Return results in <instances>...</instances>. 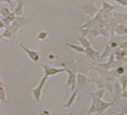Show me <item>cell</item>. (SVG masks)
<instances>
[{
    "label": "cell",
    "mask_w": 127,
    "mask_h": 115,
    "mask_svg": "<svg viewBox=\"0 0 127 115\" xmlns=\"http://www.w3.org/2000/svg\"><path fill=\"white\" fill-rule=\"evenodd\" d=\"M83 10L85 12V14L88 15L90 17L96 16V15L98 14V12H99V9H98L96 5L93 3V2H90V3H87V4H84Z\"/></svg>",
    "instance_id": "obj_7"
},
{
    "label": "cell",
    "mask_w": 127,
    "mask_h": 115,
    "mask_svg": "<svg viewBox=\"0 0 127 115\" xmlns=\"http://www.w3.org/2000/svg\"><path fill=\"white\" fill-rule=\"evenodd\" d=\"M47 37H49V32H47V31L41 30V31H39V32L37 33V39L38 40H45Z\"/></svg>",
    "instance_id": "obj_26"
},
{
    "label": "cell",
    "mask_w": 127,
    "mask_h": 115,
    "mask_svg": "<svg viewBox=\"0 0 127 115\" xmlns=\"http://www.w3.org/2000/svg\"><path fill=\"white\" fill-rule=\"evenodd\" d=\"M122 97L127 99V90H125V91H123V92H122Z\"/></svg>",
    "instance_id": "obj_34"
},
{
    "label": "cell",
    "mask_w": 127,
    "mask_h": 115,
    "mask_svg": "<svg viewBox=\"0 0 127 115\" xmlns=\"http://www.w3.org/2000/svg\"><path fill=\"white\" fill-rule=\"evenodd\" d=\"M31 22L30 18H27L25 16H16V20H15L13 23H12L11 26H13L15 28H17V29H20V28L26 26Z\"/></svg>",
    "instance_id": "obj_8"
},
{
    "label": "cell",
    "mask_w": 127,
    "mask_h": 115,
    "mask_svg": "<svg viewBox=\"0 0 127 115\" xmlns=\"http://www.w3.org/2000/svg\"><path fill=\"white\" fill-rule=\"evenodd\" d=\"M78 96H79V89L77 88V89H75V90L70 95V97H69V99L67 100V102L63 104V107H64V108H67V109H68V108H71L72 104H73V102L75 101V99L78 98Z\"/></svg>",
    "instance_id": "obj_13"
},
{
    "label": "cell",
    "mask_w": 127,
    "mask_h": 115,
    "mask_svg": "<svg viewBox=\"0 0 127 115\" xmlns=\"http://www.w3.org/2000/svg\"><path fill=\"white\" fill-rule=\"evenodd\" d=\"M115 104V102L112 101V102H107V101H103L101 100L100 103H99V109H98V114H103L104 111L107 110V109H109L110 107H112V105Z\"/></svg>",
    "instance_id": "obj_16"
},
{
    "label": "cell",
    "mask_w": 127,
    "mask_h": 115,
    "mask_svg": "<svg viewBox=\"0 0 127 115\" xmlns=\"http://www.w3.org/2000/svg\"><path fill=\"white\" fill-rule=\"evenodd\" d=\"M115 32L117 34H120V36H122V34H127V28L125 27L124 24H119L115 28Z\"/></svg>",
    "instance_id": "obj_20"
},
{
    "label": "cell",
    "mask_w": 127,
    "mask_h": 115,
    "mask_svg": "<svg viewBox=\"0 0 127 115\" xmlns=\"http://www.w3.org/2000/svg\"><path fill=\"white\" fill-rule=\"evenodd\" d=\"M58 65L62 67V68H68L70 69L71 71H73L74 73H77L79 71V67H78V62H77V59H75L74 56H70L69 58H67L64 62L62 63H58Z\"/></svg>",
    "instance_id": "obj_4"
},
{
    "label": "cell",
    "mask_w": 127,
    "mask_h": 115,
    "mask_svg": "<svg viewBox=\"0 0 127 115\" xmlns=\"http://www.w3.org/2000/svg\"><path fill=\"white\" fill-rule=\"evenodd\" d=\"M69 115H73V113H69Z\"/></svg>",
    "instance_id": "obj_40"
},
{
    "label": "cell",
    "mask_w": 127,
    "mask_h": 115,
    "mask_svg": "<svg viewBox=\"0 0 127 115\" xmlns=\"http://www.w3.org/2000/svg\"><path fill=\"white\" fill-rule=\"evenodd\" d=\"M41 68H43L44 70V76L49 78V76H53L55 74H59V73H63V72H66V68H57V67H52V66H49V65H40Z\"/></svg>",
    "instance_id": "obj_3"
},
{
    "label": "cell",
    "mask_w": 127,
    "mask_h": 115,
    "mask_svg": "<svg viewBox=\"0 0 127 115\" xmlns=\"http://www.w3.org/2000/svg\"><path fill=\"white\" fill-rule=\"evenodd\" d=\"M101 3H102V9L103 10H106V11H108V12H112L113 10H115V9L117 8L116 5H112V4L108 3L107 1H102Z\"/></svg>",
    "instance_id": "obj_23"
},
{
    "label": "cell",
    "mask_w": 127,
    "mask_h": 115,
    "mask_svg": "<svg viewBox=\"0 0 127 115\" xmlns=\"http://www.w3.org/2000/svg\"><path fill=\"white\" fill-rule=\"evenodd\" d=\"M114 84V102L115 103H120V98L122 97V92H123V89H122V86H121L120 84V82H114L113 83Z\"/></svg>",
    "instance_id": "obj_10"
},
{
    "label": "cell",
    "mask_w": 127,
    "mask_h": 115,
    "mask_svg": "<svg viewBox=\"0 0 127 115\" xmlns=\"http://www.w3.org/2000/svg\"><path fill=\"white\" fill-rule=\"evenodd\" d=\"M8 26H7V25H5V23H4V22L3 21H2V20H0V29H3V28H7Z\"/></svg>",
    "instance_id": "obj_31"
},
{
    "label": "cell",
    "mask_w": 127,
    "mask_h": 115,
    "mask_svg": "<svg viewBox=\"0 0 127 115\" xmlns=\"http://www.w3.org/2000/svg\"><path fill=\"white\" fill-rule=\"evenodd\" d=\"M113 18L117 22V24H124L126 22L124 13H114L113 14Z\"/></svg>",
    "instance_id": "obj_21"
},
{
    "label": "cell",
    "mask_w": 127,
    "mask_h": 115,
    "mask_svg": "<svg viewBox=\"0 0 127 115\" xmlns=\"http://www.w3.org/2000/svg\"><path fill=\"white\" fill-rule=\"evenodd\" d=\"M0 99H1V102L4 104H11V102L7 99V91H5V88H4V84H3V81L1 80V83H0Z\"/></svg>",
    "instance_id": "obj_12"
},
{
    "label": "cell",
    "mask_w": 127,
    "mask_h": 115,
    "mask_svg": "<svg viewBox=\"0 0 127 115\" xmlns=\"http://www.w3.org/2000/svg\"><path fill=\"white\" fill-rule=\"evenodd\" d=\"M114 115H125V113H124V111H122V112H117Z\"/></svg>",
    "instance_id": "obj_35"
},
{
    "label": "cell",
    "mask_w": 127,
    "mask_h": 115,
    "mask_svg": "<svg viewBox=\"0 0 127 115\" xmlns=\"http://www.w3.org/2000/svg\"><path fill=\"white\" fill-rule=\"evenodd\" d=\"M90 82H91V79H88L86 74H83V73H78L77 74V84L79 87L86 85Z\"/></svg>",
    "instance_id": "obj_11"
},
{
    "label": "cell",
    "mask_w": 127,
    "mask_h": 115,
    "mask_svg": "<svg viewBox=\"0 0 127 115\" xmlns=\"http://www.w3.org/2000/svg\"><path fill=\"white\" fill-rule=\"evenodd\" d=\"M101 115H104V113H103V114H101Z\"/></svg>",
    "instance_id": "obj_42"
},
{
    "label": "cell",
    "mask_w": 127,
    "mask_h": 115,
    "mask_svg": "<svg viewBox=\"0 0 127 115\" xmlns=\"http://www.w3.org/2000/svg\"><path fill=\"white\" fill-rule=\"evenodd\" d=\"M46 81H47V78L46 76H43V78L41 79V81L39 82V84L34 88L31 89V94H32V97L36 102H40L41 96H42V90H43V87L46 84Z\"/></svg>",
    "instance_id": "obj_2"
},
{
    "label": "cell",
    "mask_w": 127,
    "mask_h": 115,
    "mask_svg": "<svg viewBox=\"0 0 127 115\" xmlns=\"http://www.w3.org/2000/svg\"><path fill=\"white\" fill-rule=\"evenodd\" d=\"M66 45L68 47H71L72 50L77 51L78 53H85V49L82 45H75V44H72V43H66Z\"/></svg>",
    "instance_id": "obj_22"
},
{
    "label": "cell",
    "mask_w": 127,
    "mask_h": 115,
    "mask_svg": "<svg viewBox=\"0 0 127 115\" xmlns=\"http://www.w3.org/2000/svg\"><path fill=\"white\" fill-rule=\"evenodd\" d=\"M109 44H110V46L112 47V49H116V47H120V44L117 43L116 41H114L113 39L110 41V43H109Z\"/></svg>",
    "instance_id": "obj_29"
},
{
    "label": "cell",
    "mask_w": 127,
    "mask_h": 115,
    "mask_svg": "<svg viewBox=\"0 0 127 115\" xmlns=\"http://www.w3.org/2000/svg\"><path fill=\"white\" fill-rule=\"evenodd\" d=\"M124 15H125V21L127 22V12H126V13H124Z\"/></svg>",
    "instance_id": "obj_37"
},
{
    "label": "cell",
    "mask_w": 127,
    "mask_h": 115,
    "mask_svg": "<svg viewBox=\"0 0 127 115\" xmlns=\"http://www.w3.org/2000/svg\"><path fill=\"white\" fill-rule=\"evenodd\" d=\"M1 38L2 39H4V40H13V39H16V36L14 34V32L12 31V29L10 28V26L7 27L5 29L2 31V33H1Z\"/></svg>",
    "instance_id": "obj_15"
},
{
    "label": "cell",
    "mask_w": 127,
    "mask_h": 115,
    "mask_svg": "<svg viewBox=\"0 0 127 115\" xmlns=\"http://www.w3.org/2000/svg\"><path fill=\"white\" fill-rule=\"evenodd\" d=\"M119 82H120L121 86H122V89H123V91H125L126 89H127V75H126V74L122 75V76H121V78H120Z\"/></svg>",
    "instance_id": "obj_24"
},
{
    "label": "cell",
    "mask_w": 127,
    "mask_h": 115,
    "mask_svg": "<svg viewBox=\"0 0 127 115\" xmlns=\"http://www.w3.org/2000/svg\"><path fill=\"white\" fill-rule=\"evenodd\" d=\"M114 1L121 5H123V7H127V0H114Z\"/></svg>",
    "instance_id": "obj_30"
},
{
    "label": "cell",
    "mask_w": 127,
    "mask_h": 115,
    "mask_svg": "<svg viewBox=\"0 0 127 115\" xmlns=\"http://www.w3.org/2000/svg\"><path fill=\"white\" fill-rule=\"evenodd\" d=\"M85 57H87V58H91L93 60H99L101 54L98 52V51L94 50L93 47H88V49H85Z\"/></svg>",
    "instance_id": "obj_9"
},
{
    "label": "cell",
    "mask_w": 127,
    "mask_h": 115,
    "mask_svg": "<svg viewBox=\"0 0 127 115\" xmlns=\"http://www.w3.org/2000/svg\"><path fill=\"white\" fill-rule=\"evenodd\" d=\"M39 115H46V114H45V113H44V112H43V111H42V112H41V113H40V114H39Z\"/></svg>",
    "instance_id": "obj_38"
},
{
    "label": "cell",
    "mask_w": 127,
    "mask_h": 115,
    "mask_svg": "<svg viewBox=\"0 0 127 115\" xmlns=\"http://www.w3.org/2000/svg\"><path fill=\"white\" fill-rule=\"evenodd\" d=\"M77 39L80 41L81 45L83 46L84 49H88V47H91V41H88L85 37H83V36H79Z\"/></svg>",
    "instance_id": "obj_18"
},
{
    "label": "cell",
    "mask_w": 127,
    "mask_h": 115,
    "mask_svg": "<svg viewBox=\"0 0 127 115\" xmlns=\"http://www.w3.org/2000/svg\"><path fill=\"white\" fill-rule=\"evenodd\" d=\"M90 96L92 97V104L87 110V115H92L93 113H98V109H99V103L101 101V99L97 98L96 96H94L93 94L90 92Z\"/></svg>",
    "instance_id": "obj_6"
},
{
    "label": "cell",
    "mask_w": 127,
    "mask_h": 115,
    "mask_svg": "<svg viewBox=\"0 0 127 115\" xmlns=\"http://www.w3.org/2000/svg\"><path fill=\"white\" fill-rule=\"evenodd\" d=\"M75 59H77L78 62V67H79V72L83 73V74H87V72L90 70L94 69V65L95 63H90L86 60V58L83 56H75Z\"/></svg>",
    "instance_id": "obj_1"
},
{
    "label": "cell",
    "mask_w": 127,
    "mask_h": 115,
    "mask_svg": "<svg viewBox=\"0 0 127 115\" xmlns=\"http://www.w3.org/2000/svg\"><path fill=\"white\" fill-rule=\"evenodd\" d=\"M28 2V0H22L21 2H18L17 5L14 8V13L16 14V16H24V5Z\"/></svg>",
    "instance_id": "obj_14"
},
{
    "label": "cell",
    "mask_w": 127,
    "mask_h": 115,
    "mask_svg": "<svg viewBox=\"0 0 127 115\" xmlns=\"http://www.w3.org/2000/svg\"><path fill=\"white\" fill-rule=\"evenodd\" d=\"M15 1H16V2H17V3H18V2H21V1H22V0H15Z\"/></svg>",
    "instance_id": "obj_39"
},
{
    "label": "cell",
    "mask_w": 127,
    "mask_h": 115,
    "mask_svg": "<svg viewBox=\"0 0 127 115\" xmlns=\"http://www.w3.org/2000/svg\"><path fill=\"white\" fill-rule=\"evenodd\" d=\"M91 82L96 83L98 89H100V88H106V86H107V82L104 81L103 79H95V78H93V79H91Z\"/></svg>",
    "instance_id": "obj_17"
},
{
    "label": "cell",
    "mask_w": 127,
    "mask_h": 115,
    "mask_svg": "<svg viewBox=\"0 0 127 115\" xmlns=\"http://www.w3.org/2000/svg\"><path fill=\"white\" fill-rule=\"evenodd\" d=\"M124 73H125V67L124 66H119L117 68L115 69V72L113 73V75L115 76V75H124Z\"/></svg>",
    "instance_id": "obj_28"
},
{
    "label": "cell",
    "mask_w": 127,
    "mask_h": 115,
    "mask_svg": "<svg viewBox=\"0 0 127 115\" xmlns=\"http://www.w3.org/2000/svg\"><path fill=\"white\" fill-rule=\"evenodd\" d=\"M1 2H8V4H10L11 7L13 5V4H12V3H13V2H12V0H1Z\"/></svg>",
    "instance_id": "obj_33"
},
{
    "label": "cell",
    "mask_w": 127,
    "mask_h": 115,
    "mask_svg": "<svg viewBox=\"0 0 127 115\" xmlns=\"http://www.w3.org/2000/svg\"><path fill=\"white\" fill-rule=\"evenodd\" d=\"M104 92H106V88H100V89H97L95 92H91V94H93L99 99H102V97L104 96Z\"/></svg>",
    "instance_id": "obj_25"
},
{
    "label": "cell",
    "mask_w": 127,
    "mask_h": 115,
    "mask_svg": "<svg viewBox=\"0 0 127 115\" xmlns=\"http://www.w3.org/2000/svg\"><path fill=\"white\" fill-rule=\"evenodd\" d=\"M47 58L51 59V60H53V59H55V58H56V56L54 55V54H49V55H47Z\"/></svg>",
    "instance_id": "obj_32"
},
{
    "label": "cell",
    "mask_w": 127,
    "mask_h": 115,
    "mask_svg": "<svg viewBox=\"0 0 127 115\" xmlns=\"http://www.w3.org/2000/svg\"><path fill=\"white\" fill-rule=\"evenodd\" d=\"M122 110L124 111V113H125V115H127V109H126V108H124V107H123V108H122Z\"/></svg>",
    "instance_id": "obj_36"
},
{
    "label": "cell",
    "mask_w": 127,
    "mask_h": 115,
    "mask_svg": "<svg viewBox=\"0 0 127 115\" xmlns=\"http://www.w3.org/2000/svg\"><path fill=\"white\" fill-rule=\"evenodd\" d=\"M111 54H112V47L110 46V44H107V45H106V47H104V51H103V53L101 54V56H100L99 60H102L103 58H106V57L110 56Z\"/></svg>",
    "instance_id": "obj_19"
},
{
    "label": "cell",
    "mask_w": 127,
    "mask_h": 115,
    "mask_svg": "<svg viewBox=\"0 0 127 115\" xmlns=\"http://www.w3.org/2000/svg\"><path fill=\"white\" fill-rule=\"evenodd\" d=\"M1 17H7V16H9L12 12L10 11V9L9 8H7V7H4V5H2L1 7Z\"/></svg>",
    "instance_id": "obj_27"
},
{
    "label": "cell",
    "mask_w": 127,
    "mask_h": 115,
    "mask_svg": "<svg viewBox=\"0 0 127 115\" xmlns=\"http://www.w3.org/2000/svg\"><path fill=\"white\" fill-rule=\"evenodd\" d=\"M20 46H21V49L25 51L27 54V56L29 57V59L30 60H32L33 62H38L40 60L41 58V55H40V53L39 52H37V51H33V50H30V49H28V47L25 45V44L23 42H21L20 43Z\"/></svg>",
    "instance_id": "obj_5"
},
{
    "label": "cell",
    "mask_w": 127,
    "mask_h": 115,
    "mask_svg": "<svg viewBox=\"0 0 127 115\" xmlns=\"http://www.w3.org/2000/svg\"><path fill=\"white\" fill-rule=\"evenodd\" d=\"M125 61H127V57H126V59H125Z\"/></svg>",
    "instance_id": "obj_41"
}]
</instances>
